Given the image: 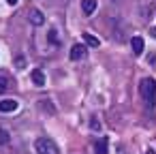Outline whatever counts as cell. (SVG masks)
<instances>
[{
    "instance_id": "1",
    "label": "cell",
    "mask_w": 156,
    "mask_h": 154,
    "mask_svg": "<svg viewBox=\"0 0 156 154\" xmlns=\"http://www.w3.org/2000/svg\"><path fill=\"white\" fill-rule=\"evenodd\" d=\"M139 92H141V96H143L145 105L152 109V107H154V103H156V81H154L152 77L143 79V81L139 84Z\"/></svg>"
},
{
    "instance_id": "2",
    "label": "cell",
    "mask_w": 156,
    "mask_h": 154,
    "mask_svg": "<svg viewBox=\"0 0 156 154\" xmlns=\"http://www.w3.org/2000/svg\"><path fill=\"white\" fill-rule=\"evenodd\" d=\"M34 150H37V154H60L58 145H56L54 139H49V137H39V139L34 141Z\"/></svg>"
},
{
    "instance_id": "3",
    "label": "cell",
    "mask_w": 156,
    "mask_h": 154,
    "mask_svg": "<svg viewBox=\"0 0 156 154\" xmlns=\"http://www.w3.org/2000/svg\"><path fill=\"white\" fill-rule=\"evenodd\" d=\"M81 58H86V45H73L71 47V60H81Z\"/></svg>"
},
{
    "instance_id": "4",
    "label": "cell",
    "mask_w": 156,
    "mask_h": 154,
    "mask_svg": "<svg viewBox=\"0 0 156 154\" xmlns=\"http://www.w3.org/2000/svg\"><path fill=\"white\" fill-rule=\"evenodd\" d=\"M17 109V101L13 98H5V101H0V111H5V113H11Z\"/></svg>"
},
{
    "instance_id": "5",
    "label": "cell",
    "mask_w": 156,
    "mask_h": 154,
    "mask_svg": "<svg viewBox=\"0 0 156 154\" xmlns=\"http://www.w3.org/2000/svg\"><path fill=\"white\" fill-rule=\"evenodd\" d=\"M107 143H109L107 137H98L94 143V154H107Z\"/></svg>"
},
{
    "instance_id": "6",
    "label": "cell",
    "mask_w": 156,
    "mask_h": 154,
    "mask_svg": "<svg viewBox=\"0 0 156 154\" xmlns=\"http://www.w3.org/2000/svg\"><path fill=\"white\" fill-rule=\"evenodd\" d=\"M130 47H133V52H135L137 56H141V54H143V39H141V37H133V39H130Z\"/></svg>"
},
{
    "instance_id": "7",
    "label": "cell",
    "mask_w": 156,
    "mask_h": 154,
    "mask_svg": "<svg viewBox=\"0 0 156 154\" xmlns=\"http://www.w3.org/2000/svg\"><path fill=\"white\" fill-rule=\"evenodd\" d=\"M81 11L86 15H92L96 11V0H81Z\"/></svg>"
},
{
    "instance_id": "8",
    "label": "cell",
    "mask_w": 156,
    "mask_h": 154,
    "mask_svg": "<svg viewBox=\"0 0 156 154\" xmlns=\"http://www.w3.org/2000/svg\"><path fill=\"white\" fill-rule=\"evenodd\" d=\"M30 75H32V81H34V86H45V73H43L41 69H34Z\"/></svg>"
},
{
    "instance_id": "9",
    "label": "cell",
    "mask_w": 156,
    "mask_h": 154,
    "mask_svg": "<svg viewBox=\"0 0 156 154\" xmlns=\"http://www.w3.org/2000/svg\"><path fill=\"white\" fill-rule=\"evenodd\" d=\"M28 20H30L34 26H41V24H43V15H41V11H39V9H32V11H30V15H28Z\"/></svg>"
},
{
    "instance_id": "10",
    "label": "cell",
    "mask_w": 156,
    "mask_h": 154,
    "mask_svg": "<svg viewBox=\"0 0 156 154\" xmlns=\"http://www.w3.org/2000/svg\"><path fill=\"white\" fill-rule=\"evenodd\" d=\"M83 43H86L88 47H98V45H101V41H98L94 34H90V32H83Z\"/></svg>"
},
{
    "instance_id": "11",
    "label": "cell",
    "mask_w": 156,
    "mask_h": 154,
    "mask_svg": "<svg viewBox=\"0 0 156 154\" xmlns=\"http://www.w3.org/2000/svg\"><path fill=\"white\" fill-rule=\"evenodd\" d=\"M7 88H9V79H7L5 75H0V94H5Z\"/></svg>"
},
{
    "instance_id": "12",
    "label": "cell",
    "mask_w": 156,
    "mask_h": 154,
    "mask_svg": "<svg viewBox=\"0 0 156 154\" xmlns=\"http://www.w3.org/2000/svg\"><path fill=\"white\" fill-rule=\"evenodd\" d=\"M7 141V133L5 131H0V143H5Z\"/></svg>"
},
{
    "instance_id": "13",
    "label": "cell",
    "mask_w": 156,
    "mask_h": 154,
    "mask_svg": "<svg viewBox=\"0 0 156 154\" xmlns=\"http://www.w3.org/2000/svg\"><path fill=\"white\" fill-rule=\"evenodd\" d=\"M7 5H11V7H13V5H17V0H7Z\"/></svg>"
},
{
    "instance_id": "14",
    "label": "cell",
    "mask_w": 156,
    "mask_h": 154,
    "mask_svg": "<svg viewBox=\"0 0 156 154\" xmlns=\"http://www.w3.org/2000/svg\"><path fill=\"white\" fill-rule=\"evenodd\" d=\"M150 34H152V37L156 39V28H152V30H150Z\"/></svg>"
},
{
    "instance_id": "15",
    "label": "cell",
    "mask_w": 156,
    "mask_h": 154,
    "mask_svg": "<svg viewBox=\"0 0 156 154\" xmlns=\"http://www.w3.org/2000/svg\"><path fill=\"white\" fill-rule=\"evenodd\" d=\"M145 154H156V152H152V150H147V152H145Z\"/></svg>"
}]
</instances>
